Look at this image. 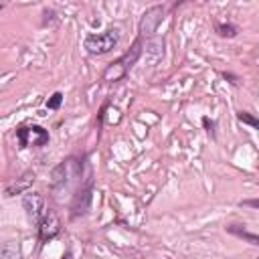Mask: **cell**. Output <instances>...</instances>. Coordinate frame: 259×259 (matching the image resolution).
<instances>
[{
    "label": "cell",
    "mask_w": 259,
    "mask_h": 259,
    "mask_svg": "<svg viewBox=\"0 0 259 259\" xmlns=\"http://www.w3.org/2000/svg\"><path fill=\"white\" fill-rule=\"evenodd\" d=\"M142 47H144V41L138 37L136 41H134V45L126 51V53L119 57V59H115V61H112L108 67H106V71H103V81H108V83H115V81H119V79H124L126 77V73L130 71V69L138 63V59H140V55H142Z\"/></svg>",
    "instance_id": "1"
},
{
    "label": "cell",
    "mask_w": 259,
    "mask_h": 259,
    "mask_svg": "<svg viewBox=\"0 0 259 259\" xmlns=\"http://www.w3.org/2000/svg\"><path fill=\"white\" fill-rule=\"evenodd\" d=\"M81 174H83V162H79L77 158H67L51 172V186L55 191L57 188H67L71 184V180L81 178Z\"/></svg>",
    "instance_id": "2"
},
{
    "label": "cell",
    "mask_w": 259,
    "mask_h": 259,
    "mask_svg": "<svg viewBox=\"0 0 259 259\" xmlns=\"http://www.w3.org/2000/svg\"><path fill=\"white\" fill-rule=\"evenodd\" d=\"M119 43V30L117 29H108L97 34H89L85 39V49L89 55H106L112 49H115Z\"/></svg>",
    "instance_id": "3"
},
{
    "label": "cell",
    "mask_w": 259,
    "mask_h": 259,
    "mask_svg": "<svg viewBox=\"0 0 259 259\" xmlns=\"http://www.w3.org/2000/svg\"><path fill=\"white\" fill-rule=\"evenodd\" d=\"M164 14H166V8L162 4H154L150 6L140 19V27H138V30H140V39H150V37H156V30L160 27V23L164 21Z\"/></svg>",
    "instance_id": "4"
},
{
    "label": "cell",
    "mask_w": 259,
    "mask_h": 259,
    "mask_svg": "<svg viewBox=\"0 0 259 259\" xmlns=\"http://www.w3.org/2000/svg\"><path fill=\"white\" fill-rule=\"evenodd\" d=\"M16 140L21 148H43L49 144V132L43 126H21L16 130Z\"/></svg>",
    "instance_id": "5"
},
{
    "label": "cell",
    "mask_w": 259,
    "mask_h": 259,
    "mask_svg": "<svg viewBox=\"0 0 259 259\" xmlns=\"http://www.w3.org/2000/svg\"><path fill=\"white\" fill-rule=\"evenodd\" d=\"M91 201H93V180L87 178V182L81 184V188L73 195V201H71V217L73 219L83 217L85 213L89 211Z\"/></svg>",
    "instance_id": "6"
},
{
    "label": "cell",
    "mask_w": 259,
    "mask_h": 259,
    "mask_svg": "<svg viewBox=\"0 0 259 259\" xmlns=\"http://www.w3.org/2000/svg\"><path fill=\"white\" fill-rule=\"evenodd\" d=\"M23 209L27 213V219L34 225H39L41 219L45 217V197L41 193H25L23 197Z\"/></svg>",
    "instance_id": "7"
},
{
    "label": "cell",
    "mask_w": 259,
    "mask_h": 259,
    "mask_svg": "<svg viewBox=\"0 0 259 259\" xmlns=\"http://www.w3.org/2000/svg\"><path fill=\"white\" fill-rule=\"evenodd\" d=\"M37 227H39V239H41V243H49V241H53L59 235V231H61V221H59V217H57L55 211L49 209Z\"/></svg>",
    "instance_id": "8"
},
{
    "label": "cell",
    "mask_w": 259,
    "mask_h": 259,
    "mask_svg": "<svg viewBox=\"0 0 259 259\" xmlns=\"http://www.w3.org/2000/svg\"><path fill=\"white\" fill-rule=\"evenodd\" d=\"M32 182H34V172H25L21 178H16V180H12L10 184H6L4 195H6V197H16V195L29 193V188L32 186Z\"/></svg>",
    "instance_id": "9"
},
{
    "label": "cell",
    "mask_w": 259,
    "mask_h": 259,
    "mask_svg": "<svg viewBox=\"0 0 259 259\" xmlns=\"http://www.w3.org/2000/svg\"><path fill=\"white\" fill-rule=\"evenodd\" d=\"M146 53L150 55L152 61H158L164 57V39L162 37H150L146 39Z\"/></svg>",
    "instance_id": "10"
},
{
    "label": "cell",
    "mask_w": 259,
    "mask_h": 259,
    "mask_svg": "<svg viewBox=\"0 0 259 259\" xmlns=\"http://www.w3.org/2000/svg\"><path fill=\"white\" fill-rule=\"evenodd\" d=\"M227 233H231V235H235V237H239V239L247 241V243L259 245V235H255V233H249V231H247L243 225H229V227H227Z\"/></svg>",
    "instance_id": "11"
},
{
    "label": "cell",
    "mask_w": 259,
    "mask_h": 259,
    "mask_svg": "<svg viewBox=\"0 0 259 259\" xmlns=\"http://www.w3.org/2000/svg\"><path fill=\"white\" fill-rule=\"evenodd\" d=\"M215 30H217L219 37H223V39H233V37H237V32H239L237 27L231 25V23H217Z\"/></svg>",
    "instance_id": "12"
},
{
    "label": "cell",
    "mask_w": 259,
    "mask_h": 259,
    "mask_svg": "<svg viewBox=\"0 0 259 259\" xmlns=\"http://www.w3.org/2000/svg\"><path fill=\"white\" fill-rule=\"evenodd\" d=\"M19 257V247H16L14 241H6L0 249V259H16Z\"/></svg>",
    "instance_id": "13"
},
{
    "label": "cell",
    "mask_w": 259,
    "mask_h": 259,
    "mask_svg": "<svg viewBox=\"0 0 259 259\" xmlns=\"http://www.w3.org/2000/svg\"><path fill=\"white\" fill-rule=\"evenodd\" d=\"M237 119H239L241 124H247V126H251V128L259 130V119H257L255 115L247 114V112H239V114H237Z\"/></svg>",
    "instance_id": "14"
},
{
    "label": "cell",
    "mask_w": 259,
    "mask_h": 259,
    "mask_svg": "<svg viewBox=\"0 0 259 259\" xmlns=\"http://www.w3.org/2000/svg\"><path fill=\"white\" fill-rule=\"evenodd\" d=\"M61 103H63V93H61V91H55L53 95L47 99V108H49V110H59Z\"/></svg>",
    "instance_id": "15"
},
{
    "label": "cell",
    "mask_w": 259,
    "mask_h": 259,
    "mask_svg": "<svg viewBox=\"0 0 259 259\" xmlns=\"http://www.w3.org/2000/svg\"><path fill=\"white\" fill-rule=\"evenodd\" d=\"M202 126H204V130H206V132H209V136H213V138H215V122H213V119L202 117Z\"/></svg>",
    "instance_id": "16"
},
{
    "label": "cell",
    "mask_w": 259,
    "mask_h": 259,
    "mask_svg": "<svg viewBox=\"0 0 259 259\" xmlns=\"http://www.w3.org/2000/svg\"><path fill=\"white\" fill-rule=\"evenodd\" d=\"M241 206H251V209H257L259 211V199H245L239 202Z\"/></svg>",
    "instance_id": "17"
},
{
    "label": "cell",
    "mask_w": 259,
    "mask_h": 259,
    "mask_svg": "<svg viewBox=\"0 0 259 259\" xmlns=\"http://www.w3.org/2000/svg\"><path fill=\"white\" fill-rule=\"evenodd\" d=\"M223 77H225V79H229V83H233V85H237V77H235L233 73H223Z\"/></svg>",
    "instance_id": "18"
},
{
    "label": "cell",
    "mask_w": 259,
    "mask_h": 259,
    "mask_svg": "<svg viewBox=\"0 0 259 259\" xmlns=\"http://www.w3.org/2000/svg\"><path fill=\"white\" fill-rule=\"evenodd\" d=\"M63 259H71V253H65V255H63Z\"/></svg>",
    "instance_id": "19"
}]
</instances>
